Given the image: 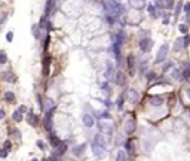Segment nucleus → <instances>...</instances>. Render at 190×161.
<instances>
[{"mask_svg": "<svg viewBox=\"0 0 190 161\" xmlns=\"http://www.w3.org/2000/svg\"><path fill=\"white\" fill-rule=\"evenodd\" d=\"M27 121H28V122H30L33 127H36V125L39 124V118H37L36 115H34V112H33L31 109L28 110V115H27Z\"/></svg>", "mask_w": 190, "mask_h": 161, "instance_id": "15", "label": "nucleus"}, {"mask_svg": "<svg viewBox=\"0 0 190 161\" xmlns=\"http://www.w3.org/2000/svg\"><path fill=\"white\" fill-rule=\"evenodd\" d=\"M52 8H54V0H48V2H46V8H45V16L46 18L52 14Z\"/></svg>", "mask_w": 190, "mask_h": 161, "instance_id": "20", "label": "nucleus"}, {"mask_svg": "<svg viewBox=\"0 0 190 161\" xmlns=\"http://www.w3.org/2000/svg\"><path fill=\"white\" fill-rule=\"evenodd\" d=\"M117 85H125V75L122 73V72H117V75H116V81H114Z\"/></svg>", "mask_w": 190, "mask_h": 161, "instance_id": "24", "label": "nucleus"}, {"mask_svg": "<svg viewBox=\"0 0 190 161\" xmlns=\"http://www.w3.org/2000/svg\"><path fill=\"white\" fill-rule=\"evenodd\" d=\"M117 161H128V155H126V152L125 151H119L117 152Z\"/></svg>", "mask_w": 190, "mask_h": 161, "instance_id": "30", "label": "nucleus"}, {"mask_svg": "<svg viewBox=\"0 0 190 161\" xmlns=\"http://www.w3.org/2000/svg\"><path fill=\"white\" fill-rule=\"evenodd\" d=\"M43 107H45V112H48V110H52V109H55V103H54V100H52V99H45Z\"/></svg>", "mask_w": 190, "mask_h": 161, "instance_id": "19", "label": "nucleus"}, {"mask_svg": "<svg viewBox=\"0 0 190 161\" xmlns=\"http://www.w3.org/2000/svg\"><path fill=\"white\" fill-rule=\"evenodd\" d=\"M85 149H86V143H82V145H79V146H74V148H73V154H74V155H77V157H80V155L85 152Z\"/></svg>", "mask_w": 190, "mask_h": 161, "instance_id": "21", "label": "nucleus"}, {"mask_svg": "<svg viewBox=\"0 0 190 161\" xmlns=\"http://www.w3.org/2000/svg\"><path fill=\"white\" fill-rule=\"evenodd\" d=\"M147 12H149L152 16H156V8H155L153 5H149V6H147Z\"/></svg>", "mask_w": 190, "mask_h": 161, "instance_id": "35", "label": "nucleus"}, {"mask_svg": "<svg viewBox=\"0 0 190 161\" xmlns=\"http://www.w3.org/2000/svg\"><path fill=\"white\" fill-rule=\"evenodd\" d=\"M31 161H39V160H36V158H34V160H31Z\"/></svg>", "mask_w": 190, "mask_h": 161, "instance_id": "54", "label": "nucleus"}, {"mask_svg": "<svg viewBox=\"0 0 190 161\" xmlns=\"http://www.w3.org/2000/svg\"><path fill=\"white\" fill-rule=\"evenodd\" d=\"M178 30H180L181 33L187 34V31H189V27H187V24H180V26H178Z\"/></svg>", "mask_w": 190, "mask_h": 161, "instance_id": "37", "label": "nucleus"}, {"mask_svg": "<svg viewBox=\"0 0 190 161\" xmlns=\"http://www.w3.org/2000/svg\"><path fill=\"white\" fill-rule=\"evenodd\" d=\"M64 161H76V160H74V158H65Z\"/></svg>", "mask_w": 190, "mask_h": 161, "instance_id": "52", "label": "nucleus"}, {"mask_svg": "<svg viewBox=\"0 0 190 161\" xmlns=\"http://www.w3.org/2000/svg\"><path fill=\"white\" fill-rule=\"evenodd\" d=\"M174 6V0H157L156 8H168L171 9Z\"/></svg>", "mask_w": 190, "mask_h": 161, "instance_id": "12", "label": "nucleus"}, {"mask_svg": "<svg viewBox=\"0 0 190 161\" xmlns=\"http://www.w3.org/2000/svg\"><path fill=\"white\" fill-rule=\"evenodd\" d=\"M165 103V99L162 96H153L150 97V104L152 106H162Z\"/></svg>", "mask_w": 190, "mask_h": 161, "instance_id": "16", "label": "nucleus"}, {"mask_svg": "<svg viewBox=\"0 0 190 161\" xmlns=\"http://www.w3.org/2000/svg\"><path fill=\"white\" fill-rule=\"evenodd\" d=\"M42 161H48V160H46V158H45V160H42Z\"/></svg>", "mask_w": 190, "mask_h": 161, "instance_id": "55", "label": "nucleus"}, {"mask_svg": "<svg viewBox=\"0 0 190 161\" xmlns=\"http://www.w3.org/2000/svg\"><path fill=\"white\" fill-rule=\"evenodd\" d=\"M122 103H123V97H121V99H119V102H117V106H119V109H122Z\"/></svg>", "mask_w": 190, "mask_h": 161, "instance_id": "51", "label": "nucleus"}, {"mask_svg": "<svg viewBox=\"0 0 190 161\" xmlns=\"http://www.w3.org/2000/svg\"><path fill=\"white\" fill-rule=\"evenodd\" d=\"M9 133H11L13 137H16V139H19V137H21V133H19V130H16V128H11Z\"/></svg>", "mask_w": 190, "mask_h": 161, "instance_id": "34", "label": "nucleus"}, {"mask_svg": "<svg viewBox=\"0 0 190 161\" xmlns=\"http://www.w3.org/2000/svg\"><path fill=\"white\" fill-rule=\"evenodd\" d=\"M54 112H55V109H52V110H48V112H46V115H45L43 125H45V128H46L48 131H51V130H52V115H54Z\"/></svg>", "mask_w": 190, "mask_h": 161, "instance_id": "4", "label": "nucleus"}, {"mask_svg": "<svg viewBox=\"0 0 190 161\" xmlns=\"http://www.w3.org/2000/svg\"><path fill=\"white\" fill-rule=\"evenodd\" d=\"M18 110H19V112H21L22 115H24V113H26V112H28V109H27V106H24V104H21V106L18 107Z\"/></svg>", "mask_w": 190, "mask_h": 161, "instance_id": "43", "label": "nucleus"}, {"mask_svg": "<svg viewBox=\"0 0 190 161\" xmlns=\"http://www.w3.org/2000/svg\"><path fill=\"white\" fill-rule=\"evenodd\" d=\"M187 96H189V99H190V88H187Z\"/></svg>", "mask_w": 190, "mask_h": 161, "instance_id": "53", "label": "nucleus"}, {"mask_svg": "<svg viewBox=\"0 0 190 161\" xmlns=\"http://www.w3.org/2000/svg\"><path fill=\"white\" fill-rule=\"evenodd\" d=\"M12 119H13L15 122H21V121H22V113H21L18 109L12 113Z\"/></svg>", "mask_w": 190, "mask_h": 161, "instance_id": "27", "label": "nucleus"}, {"mask_svg": "<svg viewBox=\"0 0 190 161\" xmlns=\"http://www.w3.org/2000/svg\"><path fill=\"white\" fill-rule=\"evenodd\" d=\"M0 78H2L3 81H6V82H13V81H16V78H15V75H13L12 72H2V73H0Z\"/></svg>", "mask_w": 190, "mask_h": 161, "instance_id": "17", "label": "nucleus"}, {"mask_svg": "<svg viewBox=\"0 0 190 161\" xmlns=\"http://www.w3.org/2000/svg\"><path fill=\"white\" fill-rule=\"evenodd\" d=\"M5 100L9 102V103H13L15 102V94L12 93V91H6L5 93Z\"/></svg>", "mask_w": 190, "mask_h": 161, "instance_id": "28", "label": "nucleus"}, {"mask_svg": "<svg viewBox=\"0 0 190 161\" xmlns=\"http://www.w3.org/2000/svg\"><path fill=\"white\" fill-rule=\"evenodd\" d=\"M36 145H37V148H39V149H42V151H45V149H46V145H45V142H42V140H37V142H36Z\"/></svg>", "mask_w": 190, "mask_h": 161, "instance_id": "41", "label": "nucleus"}, {"mask_svg": "<svg viewBox=\"0 0 190 161\" xmlns=\"http://www.w3.org/2000/svg\"><path fill=\"white\" fill-rule=\"evenodd\" d=\"M49 42H51V37H49V34H48V36L45 37V51L48 49V45H49Z\"/></svg>", "mask_w": 190, "mask_h": 161, "instance_id": "45", "label": "nucleus"}, {"mask_svg": "<svg viewBox=\"0 0 190 161\" xmlns=\"http://www.w3.org/2000/svg\"><path fill=\"white\" fill-rule=\"evenodd\" d=\"M134 66H135V63H134V55L131 54V55H128V67H129V73H131V75H134Z\"/></svg>", "mask_w": 190, "mask_h": 161, "instance_id": "26", "label": "nucleus"}, {"mask_svg": "<svg viewBox=\"0 0 190 161\" xmlns=\"http://www.w3.org/2000/svg\"><path fill=\"white\" fill-rule=\"evenodd\" d=\"M126 97H128V100H129L131 103H137V102L140 100V94H138V91L134 89V88H129V89H128Z\"/></svg>", "mask_w": 190, "mask_h": 161, "instance_id": "9", "label": "nucleus"}, {"mask_svg": "<svg viewBox=\"0 0 190 161\" xmlns=\"http://www.w3.org/2000/svg\"><path fill=\"white\" fill-rule=\"evenodd\" d=\"M49 161H61V160H60V157H57V155L52 154V157L49 158Z\"/></svg>", "mask_w": 190, "mask_h": 161, "instance_id": "50", "label": "nucleus"}, {"mask_svg": "<svg viewBox=\"0 0 190 161\" xmlns=\"http://www.w3.org/2000/svg\"><path fill=\"white\" fill-rule=\"evenodd\" d=\"M138 45H140V48H141L142 52H149V49L152 48V45H153V40L150 37H142V39H140Z\"/></svg>", "mask_w": 190, "mask_h": 161, "instance_id": "3", "label": "nucleus"}, {"mask_svg": "<svg viewBox=\"0 0 190 161\" xmlns=\"http://www.w3.org/2000/svg\"><path fill=\"white\" fill-rule=\"evenodd\" d=\"M131 5L135 9H142L146 6V0H131Z\"/></svg>", "mask_w": 190, "mask_h": 161, "instance_id": "22", "label": "nucleus"}, {"mask_svg": "<svg viewBox=\"0 0 190 161\" xmlns=\"http://www.w3.org/2000/svg\"><path fill=\"white\" fill-rule=\"evenodd\" d=\"M51 57H45L43 60V76H48L49 75V64H51Z\"/></svg>", "mask_w": 190, "mask_h": 161, "instance_id": "18", "label": "nucleus"}, {"mask_svg": "<svg viewBox=\"0 0 190 161\" xmlns=\"http://www.w3.org/2000/svg\"><path fill=\"white\" fill-rule=\"evenodd\" d=\"M146 78H147V81H153V79H156V73L155 72H147Z\"/></svg>", "mask_w": 190, "mask_h": 161, "instance_id": "39", "label": "nucleus"}, {"mask_svg": "<svg viewBox=\"0 0 190 161\" xmlns=\"http://www.w3.org/2000/svg\"><path fill=\"white\" fill-rule=\"evenodd\" d=\"M49 140H51V143H52L54 149H55V148H57V146H58V145L61 143V140L58 139V137H57V136H55L54 133H51V134H49Z\"/></svg>", "mask_w": 190, "mask_h": 161, "instance_id": "25", "label": "nucleus"}, {"mask_svg": "<svg viewBox=\"0 0 190 161\" xmlns=\"http://www.w3.org/2000/svg\"><path fill=\"white\" fill-rule=\"evenodd\" d=\"M184 12L187 15H190V3H184Z\"/></svg>", "mask_w": 190, "mask_h": 161, "instance_id": "47", "label": "nucleus"}, {"mask_svg": "<svg viewBox=\"0 0 190 161\" xmlns=\"http://www.w3.org/2000/svg\"><path fill=\"white\" fill-rule=\"evenodd\" d=\"M181 6H183V2H180V3H178V5L175 6V15H174L175 18H178V16H180V11H181Z\"/></svg>", "mask_w": 190, "mask_h": 161, "instance_id": "38", "label": "nucleus"}, {"mask_svg": "<svg viewBox=\"0 0 190 161\" xmlns=\"http://www.w3.org/2000/svg\"><path fill=\"white\" fill-rule=\"evenodd\" d=\"M125 148H126V151H128L129 154H132V152H134V148H132V140H128V142L125 143Z\"/></svg>", "mask_w": 190, "mask_h": 161, "instance_id": "36", "label": "nucleus"}, {"mask_svg": "<svg viewBox=\"0 0 190 161\" xmlns=\"http://www.w3.org/2000/svg\"><path fill=\"white\" fill-rule=\"evenodd\" d=\"M168 49H169V45H168V43H163L162 47L159 48V51H157V54H156V60H155L156 64L163 63V60L166 58V55H168Z\"/></svg>", "mask_w": 190, "mask_h": 161, "instance_id": "1", "label": "nucleus"}, {"mask_svg": "<svg viewBox=\"0 0 190 161\" xmlns=\"http://www.w3.org/2000/svg\"><path fill=\"white\" fill-rule=\"evenodd\" d=\"M3 148H5L6 151H9V149L12 148V143H11V140H6V142L3 143Z\"/></svg>", "mask_w": 190, "mask_h": 161, "instance_id": "44", "label": "nucleus"}, {"mask_svg": "<svg viewBox=\"0 0 190 161\" xmlns=\"http://www.w3.org/2000/svg\"><path fill=\"white\" fill-rule=\"evenodd\" d=\"M183 79L190 81V61H184L183 64Z\"/></svg>", "mask_w": 190, "mask_h": 161, "instance_id": "14", "label": "nucleus"}, {"mask_svg": "<svg viewBox=\"0 0 190 161\" xmlns=\"http://www.w3.org/2000/svg\"><path fill=\"white\" fill-rule=\"evenodd\" d=\"M8 63V55L5 51H0V64H6Z\"/></svg>", "mask_w": 190, "mask_h": 161, "instance_id": "31", "label": "nucleus"}, {"mask_svg": "<svg viewBox=\"0 0 190 161\" xmlns=\"http://www.w3.org/2000/svg\"><path fill=\"white\" fill-rule=\"evenodd\" d=\"M181 40H183L184 48H186V47H189V45H190V36H189V34H184V37H181Z\"/></svg>", "mask_w": 190, "mask_h": 161, "instance_id": "33", "label": "nucleus"}, {"mask_svg": "<svg viewBox=\"0 0 190 161\" xmlns=\"http://www.w3.org/2000/svg\"><path fill=\"white\" fill-rule=\"evenodd\" d=\"M169 76H171L172 79H175V81H183V72L180 70V69H177V67H172Z\"/></svg>", "mask_w": 190, "mask_h": 161, "instance_id": "13", "label": "nucleus"}, {"mask_svg": "<svg viewBox=\"0 0 190 161\" xmlns=\"http://www.w3.org/2000/svg\"><path fill=\"white\" fill-rule=\"evenodd\" d=\"M94 143H97L98 146L107 149L108 148V142L106 139V134L104 133H98V134H95V139H94Z\"/></svg>", "mask_w": 190, "mask_h": 161, "instance_id": "2", "label": "nucleus"}, {"mask_svg": "<svg viewBox=\"0 0 190 161\" xmlns=\"http://www.w3.org/2000/svg\"><path fill=\"white\" fill-rule=\"evenodd\" d=\"M5 117H6V112L3 109H0V119H5Z\"/></svg>", "mask_w": 190, "mask_h": 161, "instance_id": "49", "label": "nucleus"}, {"mask_svg": "<svg viewBox=\"0 0 190 161\" xmlns=\"http://www.w3.org/2000/svg\"><path fill=\"white\" fill-rule=\"evenodd\" d=\"M6 40H8V42H12V40H13V33H12V31H9V33L6 34Z\"/></svg>", "mask_w": 190, "mask_h": 161, "instance_id": "46", "label": "nucleus"}, {"mask_svg": "<svg viewBox=\"0 0 190 161\" xmlns=\"http://www.w3.org/2000/svg\"><path fill=\"white\" fill-rule=\"evenodd\" d=\"M101 91H103L106 96H111V93H113L111 88H110V85H108V82H103V84H101Z\"/></svg>", "mask_w": 190, "mask_h": 161, "instance_id": "23", "label": "nucleus"}, {"mask_svg": "<svg viewBox=\"0 0 190 161\" xmlns=\"http://www.w3.org/2000/svg\"><path fill=\"white\" fill-rule=\"evenodd\" d=\"M98 127H100V131H101V133L108 134V136H113V125H111L110 122H104V121H101V122L98 124Z\"/></svg>", "mask_w": 190, "mask_h": 161, "instance_id": "7", "label": "nucleus"}, {"mask_svg": "<svg viewBox=\"0 0 190 161\" xmlns=\"http://www.w3.org/2000/svg\"><path fill=\"white\" fill-rule=\"evenodd\" d=\"M135 130H137V121H135L134 118H129V119L125 122V133H126V134H132Z\"/></svg>", "mask_w": 190, "mask_h": 161, "instance_id": "6", "label": "nucleus"}, {"mask_svg": "<svg viewBox=\"0 0 190 161\" xmlns=\"http://www.w3.org/2000/svg\"><path fill=\"white\" fill-rule=\"evenodd\" d=\"M169 67H174V63H172V61H169L168 64H165V66H163V70H168Z\"/></svg>", "mask_w": 190, "mask_h": 161, "instance_id": "48", "label": "nucleus"}, {"mask_svg": "<svg viewBox=\"0 0 190 161\" xmlns=\"http://www.w3.org/2000/svg\"><path fill=\"white\" fill-rule=\"evenodd\" d=\"M65 151H67V143H64V142H61L55 149H54V155H57V157H61V155H64L65 154Z\"/></svg>", "mask_w": 190, "mask_h": 161, "instance_id": "11", "label": "nucleus"}, {"mask_svg": "<svg viewBox=\"0 0 190 161\" xmlns=\"http://www.w3.org/2000/svg\"><path fill=\"white\" fill-rule=\"evenodd\" d=\"M100 118H101V119H110L111 117H110L108 112H103V113H100Z\"/></svg>", "mask_w": 190, "mask_h": 161, "instance_id": "42", "label": "nucleus"}, {"mask_svg": "<svg viewBox=\"0 0 190 161\" xmlns=\"http://www.w3.org/2000/svg\"><path fill=\"white\" fill-rule=\"evenodd\" d=\"M174 49H175V51H183V49H184V45H183V40H181V39H177V40H175Z\"/></svg>", "mask_w": 190, "mask_h": 161, "instance_id": "29", "label": "nucleus"}, {"mask_svg": "<svg viewBox=\"0 0 190 161\" xmlns=\"http://www.w3.org/2000/svg\"><path fill=\"white\" fill-rule=\"evenodd\" d=\"M116 75H117V73L114 72V69H113L111 66H108V69H107L106 73H104L106 79H107V81H110V82H111V81H113V82L116 81Z\"/></svg>", "mask_w": 190, "mask_h": 161, "instance_id": "10", "label": "nucleus"}, {"mask_svg": "<svg viewBox=\"0 0 190 161\" xmlns=\"http://www.w3.org/2000/svg\"><path fill=\"white\" fill-rule=\"evenodd\" d=\"M92 152H94V155L97 157V158H104L106 154H107V149L98 146L97 143H92Z\"/></svg>", "mask_w": 190, "mask_h": 161, "instance_id": "8", "label": "nucleus"}, {"mask_svg": "<svg viewBox=\"0 0 190 161\" xmlns=\"http://www.w3.org/2000/svg\"><path fill=\"white\" fill-rule=\"evenodd\" d=\"M82 122L86 128H92L95 125V119H94V115L91 113H83V117H82Z\"/></svg>", "mask_w": 190, "mask_h": 161, "instance_id": "5", "label": "nucleus"}, {"mask_svg": "<svg viewBox=\"0 0 190 161\" xmlns=\"http://www.w3.org/2000/svg\"><path fill=\"white\" fill-rule=\"evenodd\" d=\"M144 151L146 152H152L153 151V143L152 142H144Z\"/></svg>", "mask_w": 190, "mask_h": 161, "instance_id": "32", "label": "nucleus"}, {"mask_svg": "<svg viewBox=\"0 0 190 161\" xmlns=\"http://www.w3.org/2000/svg\"><path fill=\"white\" fill-rule=\"evenodd\" d=\"M8 154H9V151H6L5 148H2V149H0V158H8Z\"/></svg>", "mask_w": 190, "mask_h": 161, "instance_id": "40", "label": "nucleus"}]
</instances>
